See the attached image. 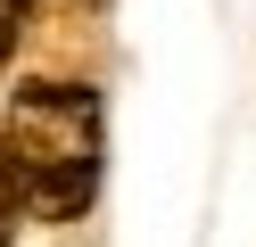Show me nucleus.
<instances>
[{
	"label": "nucleus",
	"instance_id": "1",
	"mask_svg": "<svg viewBox=\"0 0 256 247\" xmlns=\"http://www.w3.org/2000/svg\"><path fill=\"white\" fill-rule=\"evenodd\" d=\"M0 148H8L17 198L34 214H50V223L83 214L91 190H100V91L91 82H58V74L17 82Z\"/></svg>",
	"mask_w": 256,
	"mask_h": 247
},
{
	"label": "nucleus",
	"instance_id": "2",
	"mask_svg": "<svg viewBox=\"0 0 256 247\" xmlns=\"http://www.w3.org/2000/svg\"><path fill=\"white\" fill-rule=\"evenodd\" d=\"M17 206L25 198H17V173H8V148H0V247L17 239Z\"/></svg>",
	"mask_w": 256,
	"mask_h": 247
},
{
	"label": "nucleus",
	"instance_id": "3",
	"mask_svg": "<svg viewBox=\"0 0 256 247\" xmlns=\"http://www.w3.org/2000/svg\"><path fill=\"white\" fill-rule=\"evenodd\" d=\"M17 33H25V0H0V74L17 58Z\"/></svg>",
	"mask_w": 256,
	"mask_h": 247
},
{
	"label": "nucleus",
	"instance_id": "4",
	"mask_svg": "<svg viewBox=\"0 0 256 247\" xmlns=\"http://www.w3.org/2000/svg\"><path fill=\"white\" fill-rule=\"evenodd\" d=\"M34 8H100V0H34Z\"/></svg>",
	"mask_w": 256,
	"mask_h": 247
}]
</instances>
